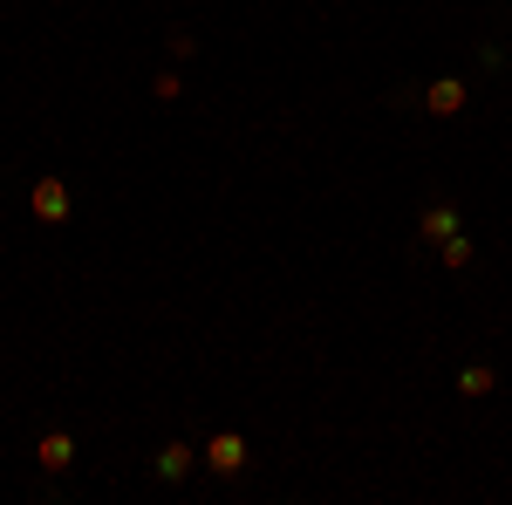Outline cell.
<instances>
[{
	"label": "cell",
	"mask_w": 512,
	"mask_h": 505,
	"mask_svg": "<svg viewBox=\"0 0 512 505\" xmlns=\"http://www.w3.org/2000/svg\"><path fill=\"white\" fill-rule=\"evenodd\" d=\"M205 465L219 471V478H239V471H246V437H239V430H219V437L205 444Z\"/></svg>",
	"instance_id": "obj_1"
},
{
	"label": "cell",
	"mask_w": 512,
	"mask_h": 505,
	"mask_svg": "<svg viewBox=\"0 0 512 505\" xmlns=\"http://www.w3.org/2000/svg\"><path fill=\"white\" fill-rule=\"evenodd\" d=\"M28 205H35V219H48V226H62L76 198H69V185H62V178H41L35 192H28Z\"/></svg>",
	"instance_id": "obj_2"
},
{
	"label": "cell",
	"mask_w": 512,
	"mask_h": 505,
	"mask_svg": "<svg viewBox=\"0 0 512 505\" xmlns=\"http://www.w3.org/2000/svg\"><path fill=\"white\" fill-rule=\"evenodd\" d=\"M465 103H472V89H465L458 76H437L431 89H424V110H431V117H458Z\"/></svg>",
	"instance_id": "obj_3"
},
{
	"label": "cell",
	"mask_w": 512,
	"mask_h": 505,
	"mask_svg": "<svg viewBox=\"0 0 512 505\" xmlns=\"http://www.w3.org/2000/svg\"><path fill=\"white\" fill-rule=\"evenodd\" d=\"M451 233H458V205H451V198H431V205H424V219H417V239L444 246Z\"/></svg>",
	"instance_id": "obj_4"
},
{
	"label": "cell",
	"mask_w": 512,
	"mask_h": 505,
	"mask_svg": "<svg viewBox=\"0 0 512 505\" xmlns=\"http://www.w3.org/2000/svg\"><path fill=\"white\" fill-rule=\"evenodd\" d=\"M35 465L41 471H69L76 465V437H69V430H48V437L35 444Z\"/></svg>",
	"instance_id": "obj_5"
},
{
	"label": "cell",
	"mask_w": 512,
	"mask_h": 505,
	"mask_svg": "<svg viewBox=\"0 0 512 505\" xmlns=\"http://www.w3.org/2000/svg\"><path fill=\"white\" fill-rule=\"evenodd\" d=\"M192 465H198V451H192V444H164L151 471H158L164 485H178V478H192Z\"/></svg>",
	"instance_id": "obj_6"
},
{
	"label": "cell",
	"mask_w": 512,
	"mask_h": 505,
	"mask_svg": "<svg viewBox=\"0 0 512 505\" xmlns=\"http://www.w3.org/2000/svg\"><path fill=\"white\" fill-rule=\"evenodd\" d=\"M458 389H465V396H492V389H499V376H492L485 362H465V369H458Z\"/></svg>",
	"instance_id": "obj_7"
},
{
	"label": "cell",
	"mask_w": 512,
	"mask_h": 505,
	"mask_svg": "<svg viewBox=\"0 0 512 505\" xmlns=\"http://www.w3.org/2000/svg\"><path fill=\"white\" fill-rule=\"evenodd\" d=\"M437 253H444V267H472V239H465V233H451Z\"/></svg>",
	"instance_id": "obj_8"
}]
</instances>
